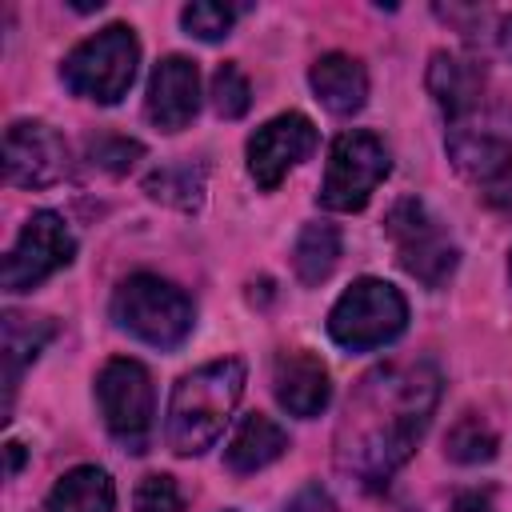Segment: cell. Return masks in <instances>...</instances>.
<instances>
[{
	"label": "cell",
	"instance_id": "6da1fadb",
	"mask_svg": "<svg viewBox=\"0 0 512 512\" xmlns=\"http://www.w3.org/2000/svg\"><path fill=\"white\" fill-rule=\"evenodd\" d=\"M440 392L444 376L428 356L384 360L364 372L336 420V472L364 492L384 488L424 440L440 408Z\"/></svg>",
	"mask_w": 512,
	"mask_h": 512
},
{
	"label": "cell",
	"instance_id": "7a4b0ae2",
	"mask_svg": "<svg viewBox=\"0 0 512 512\" xmlns=\"http://www.w3.org/2000/svg\"><path fill=\"white\" fill-rule=\"evenodd\" d=\"M244 384H248V368L240 356H220L184 372L172 384V396L164 408V444L176 456L208 452L220 440L224 424L232 420L244 396Z\"/></svg>",
	"mask_w": 512,
	"mask_h": 512
},
{
	"label": "cell",
	"instance_id": "3957f363",
	"mask_svg": "<svg viewBox=\"0 0 512 512\" xmlns=\"http://www.w3.org/2000/svg\"><path fill=\"white\" fill-rule=\"evenodd\" d=\"M444 152L452 168L492 204L512 208V112L480 104L444 132Z\"/></svg>",
	"mask_w": 512,
	"mask_h": 512
},
{
	"label": "cell",
	"instance_id": "277c9868",
	"mask_svg": "<svg viewBox=\"0 0 512 512\" xmlns=\"http://www.w3.org/2000/svg\"><path fill=\"white\" fill-rule=\"evenodd\" d=\"M108 316L120 332L136 336L148 348L172 352L180 348L196 328V304L184 288L156 272H132L116 284Z\"/></svg>",
	"mask_w": 512,
	"mask_h": 512
},
{
	"label": "cell",
	"instance_id": "5b68a950",
	"mask_svg": "<svg viewBox=\"0 0 512 512\" xmlns=\"http://www.w3.org/2000/svg\"><path fill=\"white\" fill-rule=\"evenodd\" d=\"M324 328L332 344H340L344 352H376L404 336L408 300L396 284L380 276H356L328 308Z\"/></svg>",
	"mask_w": 512,
	"mask_h": 512
},
{
	"label": "cell",
	"instance_id": "8992f818",
	"mask_svg": "<svg viewBox=\"0 0 512 512\" xmlns=\"http://www.w3.org/2000/svg\"><path fill=\"white\" fill-rule=\"evenodd\" d=\"M136 68H140V40H136L132 24L116 20L92 36H84L60 60V80L80 100L120 104L136 80Z\"/></svg>",
	"mask_w": 512,
	"mask_h": 512
},
{
	"label": "cell",
	"instance_id": "52a82bcc",
	"mask_svg": "<svg viewBox=\"0 0 512 512\" xmlns=\"http://www.w3.org/2000/svg\"><path fill=\"white\" fill-rule=\"evenodd\" d=\"M92 396H96V408H100L108 436L124 452H136V456L148 452L152 432H156L152 372L132 356H112L100 364V372L92 380Z\"/></svg>",
	"mask_w": 512,
	"mask_h": 512
},
{
	"label": "cell",
	"instance_id": "ba28073f",
	"mask_svg": "<svg viewBox=\"0 0 512 512\" xmlns=\"http://www.w3.org/2000/svg\"><path fill=\"white\" fill-rule=\"evenodd\" d=\"M384 232L396 248V264L424 288H444L460 268V248L448 236L444 220L416 196H400L388 216Z\"/></svg>",
	"mask_w": 512,
	"mask_h": 512
},
{
	"label": "cell",
	"instance_id": "9c48e42d",
	"mask_svg": "<svg viewBox=\"0 0 512 512\" xmlns=\"http://www.w3.org/2000/svg\"><path fill=\"white\" fill-rule=\"evenodd\" d=\"M388 172H392L388 144L368 128H348L328 148L316 200L328 212H360L372 200V192L388 180Z\"/></svg>",
	"mask_w": 512,
	"mask_h": 512
},
{
	"label": "cell",
	"instance_id": "30bf717a",
	"mask_svg": "<svg viewBox=\"0 0 512 512\" xmlns=\"http://www.w3.org/2000/svg\"><path fill=\"white\" fill-rule=\"evenodd\" d=\"M72 256H76V236L64 224V216L52 212V208H36L24 220L16 244L4 256V272H0L4 292L16 296V292L40 288L48 276H56L60 268H68Z\"/></svg>",
	"mask_w": 512,
	"mask_h": 512
},
{
	"label": "cell",
	"instance_id": "8fae6325",
	"mask_svg": "<svg viewBox=\"0 0 512 512\" xmlns=\"http://www.w3.org/2000/svg\"><path fill=\"white\" fill-rule=\"evenodd\" d=\"M316 144H320V132L304 112H280L248 136L244 144L248 176L256 180L260 192H276L280 180L316 152Z\"/></svg>",
	"mask_w": 512,
	"mask_h": 512
},
{
	"label": "cell",
	"instance_id": "7c38bea8",
	"mask_svg": "<svg viewBox=\"0 0 512 512\" xmlns=\"http://www.w3.org/2000/svg\"><path fill=\"white\" fill-rule=\"evenodd\" d=\"M68 140L44 120H12L4 128V180L12 188H52L68 176Z\"/></svg>",
	"mask_w": 512,
	"mask_h": 512
},
{
	"label": "cell",
	"instance_id": "4fadbf2b",
	"mask_svg": "<svg viewBox=\"0 0 512 512\" xmlns=\"http://www.w3.org/2000/svg\"><path fill=\"white\" fill-rule=\"evenodd\" d=\"M200 112V68L196 60L172 52L152 64L144 88V120L160 132H180Z\"/></svg>",
	"mask_w": 512,
	"mask_h": 512
},
{
	"label": "cell",
	"instance_id": "5bb4252c",
	"mask_svg": "<svg viewBox=\"0 0 512 512\" xmlns=\"http://www.w3.org/2000/svg\"><path fill=\"white\" fill-rule=\"evenodd\" d=\"M272 396L288 416L312 420L332 400V376H328V368H324V360L316 352L284 348L272 360Z\"/></svg>",
	"mask_w": 512,
	"mask_h": 512
},
{
	"label": "cell",
	"instance_id": "9a60e30c",
	"mask_svg": "<svg viewBox=\"0 0 512 512\" xmlns=\"http://www.w3.org/2000/svg\"><path fill=\"white\" fill-rule=\"evenodd\" d=\"M424 88L436 100V108L444 112V120H460L468 112H476L484 104V68L472 56L436 48L428 56V72H424Z\"/></svg>",
	"mask_w": 512,
	"mask_h": 512
},
{
	"label": "cell",
	"instance_id": "2e32d148",
	"mask_svg": "<svg viewBox=\"0 0 512 512\" xmlns=\"http://www.w3.org/2000/svg\"><path fill=\"white\" fill-rule=\"evenodd\" d=\"M308 88L332 116H356L368 104V72L348 52L316 56L308 68Z\"/></svg>",
	"mask_w": 512,
	"mask_h": 512
},
{
	"label": "cell",
	"instance_id": "e0dca14e",
	"mask_svg": "<svg viewBox=\"0 0 512 512\" xmlns=\"http://www.w3.org/2000/svg\"><path fill=\"white\" fill-rule=\"evenodd\" d=\"M56 336V320L48 316H32V312H4V420L12 416L16 404V388L24 380V372L36 364V356L48 348V340Z\"/></svg>",
	"mask_w": 512,
	"mask_h": 512
},
{
	"label": "cell",
	"instance_id": "ac0fdd59",
	"mask_svg": "<svg viewBox=\"0 0 512 512\" xmlns=\"http://www.w3.org/2000/svg\"><path fill=\"white\" fill-rule=\"evenodd\" d=\"M284 452H288V432L272 416L248 412V416H240L236 432L224 444V468L232 476H256L268 464H276Z\"/></svg>",
	"mask_w": 512,
	"mask_h": 512
},
{
	"label": "cell",
	"instance_id": "d6986e66",
	"mask_svg": "<svg viewBox=\"0 0 512 512\" xmlns=\"http://www.w3.org/2000/svg\"><path fill=\"white\" fill-rule=\"evenodd\" d=\"M44 512H116V484L100 464H76L48 488Z\"/></svg>",
	"mask_w": 512,
	"mask_h": 512
},
{
	"label": "cell",
	"instance_id": "ffe728a7",
	"mask_svg": "<svg viewBox=\"0 0 512 512\" xmlns=\"http://www.w3.org/2000/svg\"><path fill=\"white\" fill-rule=\"evenodd\" d=\"M340 228L332 220H308L300 224L296 240H292V272L304 288H316L332 276V268L340 264Z\"/></svg>",
	"mask_w": 512,
	"mask_h": 512
},
{
	"label": "cell",
	"instance_id": "44dd1931",
	"mask_svg": "<svg viewBox=\"0 0 512 512\" xmlns=\"http://www.w3.org/2000/svg\"><path fill=\"white\" fill-rule=\"evenodd\" d=\"M144 196L176 212H196L204 204V164H192V160L160 164L156 172L144 176Z\"/></svg>",
	"mask_w": 512,
	"mask_h": 512
},
{
	"label": "cell",
	"instance_id": "7402d4cb",
	"mask_svg": "<svg viewBox=\"0 0 512 512\" xmlns=\"http://www.w3.org/2000/svg\"><path fill=\"white\" fill-rule=\"evenodd\" d=\"M496 448H500L496 428L476 412H464L444 436V456L452 464H488L496 456Z\"/></svg>",
	"mask_w": 512,
	"mask_h": 512
},
{
	"label": "cell",
	"instance_id": "603a6c76",
	"mask_svg": "<svg viewBox=\"0 0 512 512\" xmlns=\"http://www.w3.org/2000/svg\"><path fill=\"white\" fill-rule=\"evenodd\" d=\"M208 96H212L216 116H224V120H240V116L252 108V84H248V76H244L232 60H224V64L212 72Z\"/></svg>",
	"mask_w": 512,
	"mask_h": 512
},
{
	"label": "cell",
	"instance_id": "cb8c5ba5",
	"mask_svg": "<svg viewBox=\"0 0 512 512\" xmlns=\"http://www.w3.org/2000/svg\"><path fill=\"white\" fill-rule=\"evenodd\" d=\"M236 24V8L232 4H212V0H196V4H184L180 8V28L204 44H216L232 32Z\"/></svg>",
	"mask_w": 512,
	"mask_h": 512
},
{
	"label": "cell",
	"instance_id": "d4e9b609",
	"mask_svg": "<svg viewBox=\"0 0 512 512\" xmlns=\"http://www.w3.org/2000/svg\"><path fill=\"white\" fill-rule=\"evenodd\" d=\"M140 156H144V144H140V140H132V136H116V132H104V136L88 140V160H92L96 168L112 172V176L128 172V168H132Z\"/></svg>",
	"mask_w": 512,
	"mask_h": 512
},
{
	"label": "cell",
	"instance_id": "484cf974",
	"mask_svg": "<svg viewBox=\"0 0 512 512\" xmlns=\"http://www.w3.org/2000/svg\"><path fill=\"white\" fill-rule=\"evenodd\" d=\"M132 512H184V492L168 472H148L132 492Z\"/></svg>",
	"mask_w": 512,
	"mask_h": 512
},
{
	"label": "cell",
	"instance_id": "4316f807",
	"mask_svg": "<svg viewBox=\"0 0 512 512\" xmlns=\"http://www.w3.org/2000/svg\"><path fill=\"white\" fill-rule=\"evenodd\" d=\"M448 512H496V492L492 488H464L452 496Z\"/></svg>",
	"mask_w": 512,
	"mask_h": 512
},
{
	"label": "cell",
	"instance_id": "83f0119b",
	"mask_svg": "<svg viewBox=\"0 0 512 512\" xmlns=\"http://www.w3.org/2000/svg\"><path fill=\"white\" fill-rule=\"evenodd\" d=\"M496 48H500V56L504 60H512V12H504L500 20H496Z\"/></svg>",
	"mask_w": 512,
	"mask_h": 512
},
{
	"label": "cell",
	"instance_id": "f1b7e54d",
	"mask_svg": "<svg viewBox=\"0 0 512 512\" xmlns=\"http://www.w3.org/2000/svg\"><path fill=\"white\" fill-rule=\"evenodd\" d=\"M4 452H8V476H16L20 464H24V444H20V440H8Z\"/></svg>",
	"mask_w": 512,
	"mask_h": 512
},
{
	"label": "cell",
	"instance_id": "f546056e",
	"mask_svg": "<svg viewBox=\"0 0 512 512\" xmlns=\"http://www.w3.org/2000/svg\"><path fill=\"white\" fill-rule=\"evenodd\" d=\"M508 276H512V256H508Z\"/></svg>",
	"mask_w": 512,
	"mask_h": 512
},
{
	"label": "cell",
	"instance_id": "4dcf8cb0",
	"mask_svg": "<svg viewBox=\"0 0 512 512\" xmlns=\"http://www.w3.org/2000/svg\"><path fill=\"white\" fill-rule=\"evenodd\" d=\"M224 512H236V508H224Z\"/></svg>",
	"mask_w": 512,
	"mask_h": 512
}]
</instances>
